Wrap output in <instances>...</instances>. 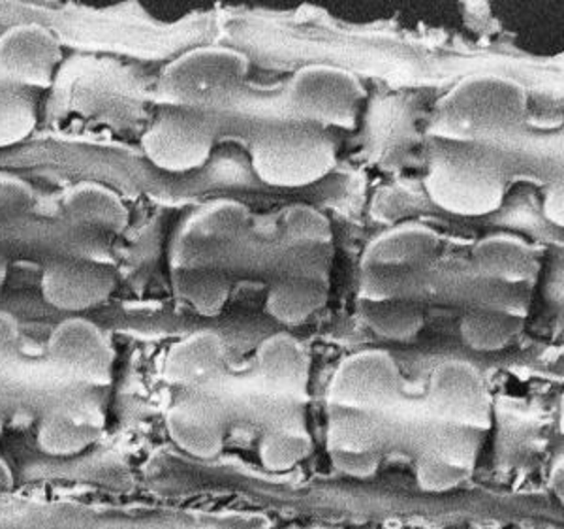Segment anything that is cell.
<instances>
[{"label": "cell", "mask_w": 564, "mask_h": 529, "mask_svg": "<svg viewBox=\"0 0 564 529\" xmlns=\"http://www.w3.org/2000/svg\"><path fill=\"white\" fill-rule=\"evenodd\" d=\"M61 63L57 36L39 23H20L0 34V79L44 89L53 84Z\"/></svg>", "instance_id": "12"}, {"label": "cell", "mask_w": 564, "mask_h": 529, "mask_svg": "<svg viewBox=\"0 0 564 529\" xmlns=\"http://www.w3.org/2000/svg\"><path fill=\"white\" fill-rule=\"evenodd\" d=\"M430 409L449 427L488 430L491 398L478 368L463 360L443 361L430 379Z\"/></svg>", "instance_id": "10"}, {"label": "cell", "mask_w": 564, "mask_h": 529, "mask_svg": "<svg viewBox=\"0 0 564 529\" xmlns=\"http://www.w3.org/2000/svg\"><path fill=\"white\" fill-rule=\"evenodd\" d=\"M359 315L372 334L390 342H411L423 328L422 310L403 296L361 298Z\"/></svg>", "instance_id": "22"}, {"label": "cell", "mask_w": 564, "mask_h": 529, "mask_svg": "<svg viewBox=\"0 0 564 529\" xmlns=\"http://www.w3.org/2000/svg\"><path fill=\"white\" fill-rule=\"evenodd\" d=\"M423 185L433 204L463 217L494 214L505 198V174L480 143L438 138Z\"/></svg>", "instance_id": "2"}, {"label": "cell", "mask_w": 564, "mask_h": 529, "mask_svg": "<svg viewBox=\"0 0 564 529\" xmlns=\"http://www.w3.org/2000/svg\"><path fill=\"white\" fill-rule=\"evenodd\" d=\"M225 369V343L212 330H199L170 347L162 364V377L183 390H204L215 385Z\"/></svg>", "instance_id": "15"}, {"label": "cell", "mask_w": 564, "mask_h": 529, "mask_svg": "<svg viewBox=\"0 0 564 529\" xmlns=\"http://www.w3.org/2000/svg\"><path fill=\"white\" fill-rule=\"evenodd\" d=\"M172 289L181 302L202 316H217L230 298V279L225 271L204 262H174Z\"/></svg>", "instance_id": "21"}, {"label": "cell", "mask_w": 564, "mask_h": 529, "mask_svg": "<svg viewBox=\"0 0 564 529\" xmlns=\"http://www.w3.org/2000/svg\"><path fill=\"white\" fill-rule=\"evenodd\" d=\"M106 414L90 396L72 395L45 409L36 430V445L52 458H72L102 438Z\"/></svg>", "instance_id": "13"}, {"label": "cell", "mask_w": 564, "mask_h": 529, "mask_svg": "<svg viewBox=\"0 0 564 529\" xmlns=\"http://www.w3.org/2000/svg\"><path fill=\"white\" fill-rule=\"evenodd\" d=\"M247 74L249 58L243 53L230 47H198L164 66L159 90L164 104L212 110L241 87Z\"/></svg>", "instance_id": "4"}, {"label": "cell", "mask_w": 564, "mask_h": 529, "mask_svg": "<svg viewBox=\"0 0 564 529\" xmlns=\"http://www.w3.org/2000/svg\"><path fill=\"white\" fill-rule=\"evenodd\" d=\"M403 377L398 361L380 349L361 350L348 356L335 369L327 400L332 407L354 409L364 413L388 411L398 403Z\"/></svg>", "instance_id": "8"}, {"label": "cell", "mask_w": 564, "mask_h": 529, "mask_svg": "<svg viewBox=\"0 0 564 529\" xmlns=\"http://www.w3.org/2000/svg\"><path fill=\"white\" fill-rule=\"evenodd\" d=\"M473 266L481 278L502 283L531 281L539 271V262L531 247L505 234L478 241L473 251Z\"/></svg>", "instance_id": "20"}, {"label": "cell", "mask_w": 564, "mask_h": 529, "mask_svg": "<svg viewBox=\"0 0 564 529\" xmlns=\"http://www.w3.org/2000/svg\"><path fill=\"white\" fill-rule=\"evenodd\" d=\"M217 129V117L212 110L162 102L141 136V149L162 172L188 174L209 161Z\"/></svg>", "instance_id": "5"}, {"label": "cell", "mask_w": 564, "mask_h": 529, "mask_svg": "<svg viewBox=\"0 0 564 529\" xmlns=\"http://www.w3.org/2000/svg\"><path fill=\"white\" fill-rule=\"evenodd\" d=\"M57 374L79 387H108L113 379V349L106 332L85 316H68L52 330L45 345Z\"/></svg>", "instance_id": "9"}, {"label": "cell", "mask_w": 564, "mask_h": 529, "mask_svg": "<svg viewBox=\"0 0 564 529\" xmlns=\"http://www.w3.org/2000/svg\"><path fill=\"white\" fill-rule=\"evenodd\" d=\"M525 319L502 307H476L463 316L462 339L478 353H495L508 347L520 336Z\"/></svg>", "instance_id": "23"}, {"label": "cell", "mask_w": 564, "mask_h": 529, "mask_svg": "<svg viewBox=\"0 0 564 529\" xmlns=\"http://www.w3.org/2000/svg\"><path fill=\"white\" fill-rule=\"evenodd\" d=\"M34 187L21 175L0 174V215H18L33 206Z\"/></svg>", "instance_id": "29"}, {"label": "cell", "mask_w": 564, "mask_h": 529, "mask_svg": "<svg viewBox=\"0 0 564 529\" xmlns=\"http://www.w3.org/2000/svg\"><path fill=\"white\" fill-rule=\"evenodd\" d=\"M311 452V438L305 428L284 422L265 432L260 443V460L270 472H289L307 458Z\"/></svg>", "instance_id": "26"}, {"label": "cell", "mask_w": 564, "mask_h": 529, "mask_svg": "<svg viewBox=\"0 0 564 529\" xmlns=\"http://www.w3.org/2000/svg\"><path fill=\"white\" fill-rule=\"evenodd\" d=\"M438 252V238L430 228L403 225L382 234L367 247L361 259V298L401 296L399 287L414 271L431 264Z\"/></svg>", "instance_id": "7"}, {"label": "cell", "mask_w": 564, "mask_h": 529, "mask_svg": "<svg viewBox=\"0 0 564 529\" xmlns=\"http://www.w3.org/2000/svg\"><path fill=\"white\" fill-rule=\"evenodd\" d=\"M564 196H563V187H553L550 193L545 194L544 206H542V212H544L545 219L553 223V225L563 226L564 223Z\"/></svg>", "instance_id": "32"}, {"label": "cell", "mask_w": 564, "mask_h": 529, "mask_svg": "<svg viewBox=\"0 0 564 529\" xmlns=\"http://www.w3.org/2000/svg\"><path fill=\"white\" fill-rule=\"evenodd\" d=\"M257 374L258 381L270 395L302 398L311 374L307 350L289 334L265 337L258 347Z\"/></svg>", "instance_id": "16"}, {"label": "cell", "mask_w": 564, "mask_h": 529, "mask_svg": "<svg viewBox=\"0 0 564 529\" xmlns=\"http://www.w3.org/2000/svg\"><path fill=\"white\" fill-rule=\"evenodd\" d=\"M250 161L263 183L297 188L324 180L334 170L337 153L326 129L294 121L262 130L252 142Z\"/></svg>", "instance_id": "3"}, {"label": "cell", "mask_w": 564, "mask_h": 529, "mask_svg": "<svg viewBox=\"0 0 564 529\" xmlns=\"http://www.w3.org/2000/svg\"><path fill=\"white\" fill-rule=\"evenodd\" d=\"M166 430L170 440L188 456L215 458L225 449V407L202 390H185L167 407Z\"/></svg>", "instance_id": "14"}, {"label": "cell", "mask_w": 564, "mask_h": 529, "mask_svg": "<svg viewBox=\"0 0 564 529\" xmlns=\"http://www.w3.org/2000/svg\"><path fill=\"white\" fill-rule=\"evenodd\" d=\"M329 287L318 273H292L276 279L265 298V311L276 323L302 324L327 304Z\"/></svg>", "instance_id": "19"}, {"label": "cell", "mask_w": 564, "mask_h": 529, "mask_svg": "<svg viewBox=\"0 0 564 529\" xmlns=\"http://www.w3.org/2000/svg\"><path fill=\"white\" fill-rule=\"evenodd\" d=\"M36 127L39 104L31 90L0 79V149L25 142Z\"/></svg>", "instance_id": "24"}, {"label": "cell", "mask_w": 564, "mask_h": 529, "mask_svg": "<svg viewBox=\"0 0 564 529\" xmlns=\"http://www.w3.org/2000/svg\"><path fill=\"white\" fill-rule=\"evenodd\" d=\"M286 98L297 121L322 129H354L366 93L350 72L337 66L313 65L295 72Z\"/></svg>", "instance_id": "6"}, {"label": "cell", "mask_w": 564, "mask_h": 529, "mask_svg": "<svg viewBox=\"0 0 564 529\" xmlns=\"http://www.w3.org/2000/svg\"><path fill=\"white\" fill-rule=\"evenodd\" d=\"M21 347V328L15 316L0 311V371L10 368Z\"/></svg>", "instance_id": "31"}, {"label": "cell", "mask_w": 564, "mask_h": 529, "mask_svg": "<svg viewBox=\"0 0 564 529\" xmlns=\"http://www.w3.org/2000/svg\"><path fill=\"white\" fill-rule=\"evenodd\" d=\"M116 289V271L106 262L82 257L53 260L40 278L45 304L66 313L97 310L108 302Z\"/></svg>", "instance_id": "11"}, {"label": "cell", "mask_w": 564, "mask_h": 529, "mask_svg": "<svg viewBox=\"0 0 564 529\" xmlns=\"http://www.w3.org/2000/svg\"><path fill=\"white\" fill-rule=\"evenodd\" d=\"M8 271H10V262L4 252L0 251V292L4 291L8 281Z\"/></svg>", "instance_id": "33"}, {"label": "cell", "mask_w": 564, "mask_h": 529, "mask_svg": "<svg viewBox=\"0 0 564 529\" xmlns=\"http://www.w3.org/2000/svg\"><path fill=\"white\" fill-rule=\"evenodd\" d=\"M468 477V467L443 458L435 452L420 460L416 469L417 486L425 492H448Z\"/></svg>", "instance_id": "28"}, {"label": "cell", "mask_w": 564, "mask_h": 529, "mask_svg": "<svg viewBox=\"0 0 564 529\" xmlns=\"http://www.w3.org/2000/svg\"><path fill=\"white\" fill-rule=\"evenodd\" d=\"M332 411L327 428L329 456L380 451V430L369 413L343 407H332Z\"/></svg>", "instance_id": "25"}, {"label": "cell", "mask_w": 564, "mask_h": 529, "mask_svg": "<svg viewBox=\"0 0 564 529\" xmlns=\"http://www.w3.org/2000/svg\"><path fill=\"white\" fill-rule=\"evenodd\" d=\"M66 220L82 230L121 234L130 220V212L121 196L102 183H77L63 198Z\"/></svg>", "instance_id": "18"}, {"label": "cell", "mask_w": 564, "mask_h": 529, "mask_svg": "<svg viewBox=\"0 0 564 529\" xmlns=\"http://www.w3.org/2000/svg\"><path fill=\"white\" fill-rule=\"evenodd\" d=\"M245 220L247 207L238 202L218 201L199 207L181 228L174 262L198 260L204 249L225 246L241 233Z\"/></svg>", "instance_id": "17"}, {"label": "cell", "mask_w": 564, "mask_h": 529, "mask_svg": "<svg viewBox=\"0 0 564 529\" xmlns=\"http://www.w3.org/2000/svg\"><path fill=\"white\" fill-rule=\"evenodd\" d=\"M282 234L295 251H318L332 241V226L326 217L308 206L290 207L282 220Z\"/></svg>", "instance_id": "27"}, {"label": "cell", "mask_w": 564, "mask_h": 529, "mask_svg": "<svg viewBox=\"0 0 564 529\" xmlns=\"http://www.w3.org/2000/svg\"><path fill=\"white\" fill-rule=\"evenodd\" d=\"M527 116V90L497 74H475L449 89L436 106L441 140L486 145L520 129Z\"/></svg>", "instance_id": "1"}, {"label": "cell", "mask_w": 564, "mask_h": 529, "mask_svg": "<svg viewBox=\"0 0 564 529\" xmlns=\"http://www.w3.org/2000/svg\"><path fill=\"white\" fill-rule=\"evenodd\" d=\"M337 472L348 477L369 478L379 472L382 451L361 452V454H334L329 456Z\"/></svg>", "instance_id": "30"}, {"label": "cell", "mask_w": 564, "mask_h": 529, "mask_svg": "<svg viewBox=\"0 0 564 529\" xmlns=\"http://www.w3.org/2000/svg\"><path fill=\"white\" fill-rule=\"evenodd\" d=\"M7 401H4V398L0 395V438H2V433H4V428H7Z\"/></svg>", "instance_id": "34"}]
</instances>
